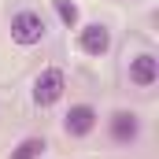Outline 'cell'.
<instances>
[{"label": "cell", "mask_w": 159, "mask_h": 159, "mask_svg": "<svg viewBox=\"0 0 159 159\" xmlns=\"http://www.w3.org/2000/svg\"><path fill=\"white\" fill-rule=\"evenodd\" d=\"M107 137H111L115 144H122V148L137 144V141H141V115H137V111H126V107L111 111V119H107Z\"/></svg>", "instance_id": "cell-3"}, {"label": "cell", "mask_w": 159, "mask_h": 159, "mask_svg": "<svg viewBox=\"0 0 159 159\" xmlns=\"http://www.w3.org/2000/svg\"><path fill=\"white\" fill-rule=\"evenodd\" d=\"M7 30H11V41H15L19 48H34V44H41L44 34H48L44 15H41L37 7H15L11 19H7Z\"/></svg>", "instance_id": "cell-1"}, {"label": "cell", "mask_w": 159, "mask_h": 159, "mask_svg": "<svg viewBox=\"0 0 159 159\" xmlns=\"http://www.w3.org/2000/svg\"><path fill=\"white\" fill-rule=\"evenodd\" d=\"M126 78H129L133 89L148 93V89L159 81V59H156V52H137V56L129 59V67H126Z\"/></svg>", "instance_id": "cell-4"}, {"label": "cell", "mask_w": 159, "mask_h": 159, "mask_svg": "<svg viewBox=\"0 0 159 159\" xmlns=\"http://www.w3.org/2000/svg\"><path fill=\"white\" fill-rule=\"evenodd\" d=\"M96 122H100V111L93 104H70V111L63 115V129H67V137H89L96 129Z\"/></svg>", "instance_id": "cell-6"}, {"label": "cell", "mask_w": 159, "mask_h": 159, "mask_svg": "<svg viewBox=\"0 0 159 159\" xmlns=\"http://www.w3.org/2000/svg\"><path fill=\"white\" fill-rule=\"evenodd\" d=\"M44 148H48L44 137H22V141L11 148V159H41V156H44Z\"/></svg>", "instance_id": "cell-7"}, {"label": "cell", "mask_w": 159, "mask_h": 159, "mask_svg": "<svg viewBox=\"0 0 159 159\" xmlns=\"http://www.w3.org/2000/svg\"><path fill=\"white\" fill-rule=\"evenodd\" d=\"M63 93H67V74H63L59 67H44L37 78H34V104H37V107L59 104Z\"/></svg>", "instance_id": "cell-2"}, {"label": "cell", "mask_w": 159, "mask_h": 159, "mask_svg": "<svg viewBox=\"0 0 159 159\" xmlns=\"http://www.w3.org/2000/svg\"><path fill=\"white\" fill-rule=\"evenodd\" d=\"M52 7H56V15H59V22L67 26V30H78V4L74 0H52Z\"/></svg>", "instance_id": "cell-8"}, {"label": "cell", "mask_w": 159, "mask_h": 159, "mask_svg": "<svg viewBox=\"0 0 159 159\" xmlns=\"http://www.w3.org/2000/svg\"><path fill=\"white\" fill-rule=\"evenodd\" d=\"M78 48L85 52V56H93V59H104V56L111 52V30H107L104 22L81 26L78 30Z\"/></svg>", "instance_id": "cell-5"}]
</instances>
